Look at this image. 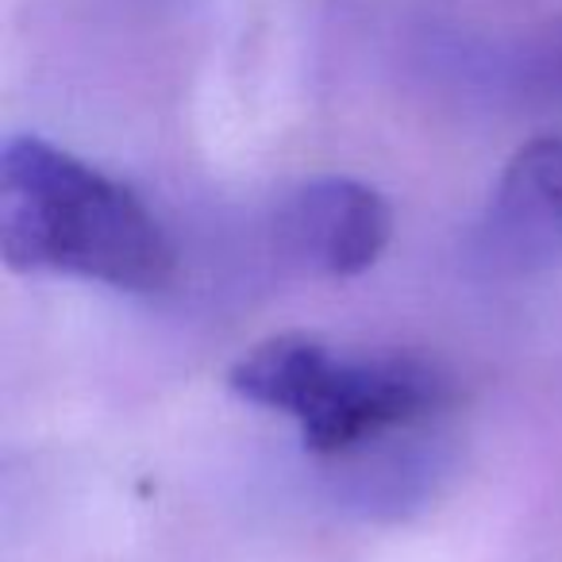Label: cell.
<instances>
[{
	"label": "cell",
	"mask_w": 562,
	"mask_h": 562,
	"mask_svg": "<svg viewBox=\"0 0 562 562\" xmlns=\"http://www.w3.org/2000/svg\"><path fill=\"white\" fill-rule=\"evenodd\" d=\"M462 70L493 101L531 112H562V24L493 43L462 58Z\"/></svg>",
	"instance_id": "5"
},
{
	"label": "cell",
	"mask_w": 562,
	"mask_h": 562,
	"mask_svg": "<svg viewBox=\"0 0 562 562\" xmlns=\"http://www.w3.org/2000/svg\"><path fill=\"white\" fill-rule=\"evenodd\" d=\"M0 255L12 273H66L124 293L166 290L178 270L170 235L124 181L40 135L0 147Z\"/></svg>",
	"instance_id": "1"
},
{
	"label": "cell",
	"mask_w": 562,
	"mask_h": 562,
	"mask_svg": "<svg viewBox=\"0 0 562 562\" xmlns=\"http://www.w3.org/2000/svg\"><path fill=\"white\" fill-rule=\"evenodd\" d=\"M227 390L293 420L321 459L367 454L451 405V382L436 362L408 351H344L308 331H281L243 351Z\"/></svg>",
	"instance_id": "2"
},
{
	"label": "cell",
	"mask_w": 562,
	"mask_h": 562,
	"mask_svg": "<svg viewBox=\"0 0 562 562\" xmlns=\"http://www.w3.org/2000/svg\"><path fill=\"white\" fill-rule=\"evenodd\" d=\"M482 278L513 281L551 270L562 258V135L524 143L501 170L467 239Z\"/></svg>",
	"instance_id": "3"
},
{
	"label": "cell",
	"mask_w": 562,
	"mask_h": 562,
	"mask_svg": "<svg viewBox=\"0 0 562 562\" xmlns=\"http://www.w3.org/2000/svg\"><path fill=\"white\" fill-rule=\"evenodd\" d=\"M278 255L313 278H355L390 247L393 212L355 178H316L285 193L273 212Z\"/></svg>",
	"instance_id": "4"
}]
</instances>
